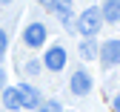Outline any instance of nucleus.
Here are the masks:
<instances>
[{
	"instance_id": "f257e3e1",
	"label": "nucleus",
	"mask_w": 120,
	"mask_h": 112,
	"mask_svg": "<svg viewBox=\"0 0 120 112\" xmlns=\"http://www.w3.org/2000/svg\"><path fill=\"white\" fill-rule=\"evenodd\" d=\"M100 9H86L83 14H80V32H83V35H89V37H92V35H97V29H100Z\"/></svg>"
},
{
	"instance_id": "f03ea898",
	"label": "nucleus",
	"mask_w": 120,
	"mask_h": 112,
	"mask_svg": "<svg viewBox=\"0 0 120 112\" xmlns=\"http://www.w3.org/2000/svg\"><path fill=\"white\" fill-rule=\"evenodd\" d=\"M23 40H26V46H32V49L43 46V43H46V29H43V23H32L23 32Z\"/></svg>"
},
{
	"instance_id": "7ed1b4c3",
	"label": "nucleus",
	"mask_w": 120,
	"mask_h": 112,
	"mask_svg": "<svg viewBox=\"0 0 120 112\" xmlns=\"http://www.w3.org/2000/svg\"><path fill=\"white\" fill-rule=\"evenodd\" d=\"M14 89H17L20 106H26V109H34V106L40 104V95H37V89H32L29 83H20V86H14Z\"/></svg>"
},
{
	"instance_id": "20e7f679",
	"label": "nucleus",
	"mask_w": 120,
	"mask_h": 112,
	"mask_svg": "<svg viewBox=\"0 0 120 112\" xmlns=\"http://www.w3.org/2000/svg\"><path fill=\"white\" fill-rule=\"evenodd\" d=\"M100 60L106 63V66L120 63V40H109V43H103V49H100Z\"/></svg>"
},
{
	"instance_id": "39448f33",
	"label": "nucleus",
	"mask_w": 120,
	"mask_h": 112,
	"mask_svg": "<svg viewBox=\"0 0 120 112\" xmlns=\"http://www.w3.org/2000/svg\"><path fill=\"white\" fill-rule=\"evenodd\" d=\"M46 66L54 69V72H60L66 66V49H63V46H52V49L46 52Z\"/></svg>"
},
{
	"instance_id": "423d86ee",
	"label": "nucleus",
	"mask_w": 120,
	"mask_h": 112,
	"mask_svg": "<svg viewBox=\"0 0 120 112\" xmlns=\"http://www.w3.org/2000/svg\"><path fill=\"white\" fill-rule=\"evenodd\" d=\"M89 89H92V78H89L83 69H80V72H74V75H71V92H77V95H86Z\"/></svg>"
},
{
	"instance_id": "0eeeda50",
	"label": "nucleus",
	"mask_w": 120,
	"mask_h": 112,
	"mask_svg": "<svg viewBox=\"0 0 120 112\" xmlns=\"http://www.w3.org/2000/svg\"><path fill=\"white\" fill-rule=\"evenodd\" d=\"M100 17L109 20V23H117V20H120V0H106V3H103Z\"/></svg>"
},
{
	"instance_id": "6e6552de",
	"label": "nucleus",
	"mask_w": 120,
	"mask_h": 112,
	"mask_svg": "<svg viewBox=\"0 0 120 112\" xmlns=\"http://www.w3.org/2000/svg\"><path fill=\"white\" fill-rule=\"evenodd\" d=\"M80 55H83L86 60L97 58V43H94V40H86V43H80Z\"/></svg>"
},
{
	"instance_id": "1a4fd4ad",
	"label": "nucleus",
	"mask_w": 120,
	"mask_h": 112,
	"mask_svg": "<svg viewBox=\"0 0 120 112\" xmlns=\"http://www.w3.org/2000/svg\"><path fill=\"white\" fill-rule=\"evenodd\" d=\"M3 104H6L9 109H17V106H20V98H17V89H6V92H3Z\"/></svg>"
},
{
	"instance_id": "9d476101",
	"label": "nucleus",
	"mask_w": 120,
	"mask_h": 112,
	"mask_svg": "<svg viewBox=\"0 0 120 112\" xmlns=\"http://www.w3.org/2000/svg\"><path fill=\"white\" fill-rule=\"evenodd\" d=\"M52 9H54V12H60V14L66 17V14H69V9H71V0H54V3H52Z\"/></svg>"
},
{
	"instance_id": "9b49d317",
	"label": "nucleus",
	"mask_w": 120,
	"mask_h": 112,
	"mask_svg": "<svg viewBox=\"0 0 120 112\" xmlns=\"http://www.w3.org/2000/svg\"><path fill=\"white\" fill-rule=\"evenodd\" d=\"M40 112H60V104H57V101H49V104H43Z\"/></svg>"
},
{
	"instance_id": "f8f14e48",
	"label": "nucleus",
	"mask_w": 120,
	"mask_h": 112,
	"mask_svg": "<svg viewBox=\"0 0 120 112\" xmlns=\"http://www.w3.org/2000/svg\"><path fill=\"white\" fill-rule=\"evenodd\" d=\"M6 46H9V37H6V32L0 29V58L6 55Z\"/></svg>"
},
{
	"instance_id": "ddd939ff",
	"label": "nucleus",
	"mask_w": 120,
	"mask_h": 112,
	"mask_svg": "<svg viewBox=\"0 0 120 112\" xmlns=\"http://www.w3.org/2000/svg\"><path fill=\"white\" fill-rule=\"evenodd\" d=\"M3 81H6V72H3V69H0V86H3Z\"/></svg>"
},
{
	"instance_id": "4468645a",
	"label": "nucleus",
	"mask_w": 120,
	"mask_h": 112,
	"mask_svg": "<svg viewBox=\"0 0 120 112\" xmlns=\"http://www.w3.org/2000/svg\"><path fill=\"white\" fill-rule=\"evenodd\" d=\"M114 112H120V98H117V101H114Z\"/></svg>"
},
{
	"instance_id": "2eb2a0df",
	"label": "nucleus",
	"mask_w": 120,
	"mask_h": 112,
	"mask_svg": "<svg viewBox=\"0 0 120 112\" xmlns=\"http://www.w3.org/2000/svg\"><path fill=\"white\" fill-rule=\"evenodd\" d=\"M43 6H52V0H43Z\"/></svg>"
}]
</instances>
